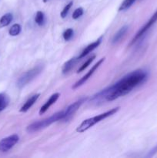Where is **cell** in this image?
Returning <instances> with one entry per match:
<instances>
[{"mask_svg":"<svg viewBox=\"0 0 157 158\" xmlns=\"http://www.w3.org/2000/svg\"><path fill=\"white\" fill-rule=\"evenodd\" d=\"M147 73L143 69H136L129 73L112 86H109V94L106 100L112 101L129 94L134 88L146 81Z\"/></svg>","mask_w":157,"mask_h":158,"instance_id":"cell-1","label":"cell"},{"mask_svg":"<svg viewBox=\"0 0 157 158\" xmlns=\"http://www.w3.org/2000/svg\"><path fill=\"white\" fill-rule=\"evenodd\" d=\"M65 117V111L62 110L59 112H57L55 114H52L51 117H49V118H46L44 120H38V121L34 122L32 124H30L29 126L27 127L26 128V131L28 133H32L37 132V131H39L41 130L45 129V128L48 127L49 126H50L52 123H55V122L58 121L60 120H63Z\"/></svg>","mask_w":157,"mask_h":158,"instance_id":"cell-2","label":"cell"},{"mask_svg":"<svg viewBox=\"0 0 157 158\" xmlns=\"http://www.w3.org/2000/svg\"><path fill=\"white\" fill-rule=\"evenodd\" d=\"M119 109H120L119 106H117V107L113 108V109H111L110 110L106 111V112L103 113V114H99V115L95 116V117H93L86 119V120H85L84 121L82 122L81 124L76 128V132L78 133L85 132V131H86L87 130L90 129V128L92 127H93L94 125L99 123V122L102 121V120H105V119L108 118V117H111V116L116 114V113L119 110Z\"/></svg>","mask_w":157,"mask_h":158,"instance_id":"cell-3","label":"cell"},{"mask_svg":"<svg viewBox=\"0 0 157 158\" xmlns=\"http://www.w3.org/2000/svg\"><path fill=\"white\" fill-rule=\"evenodd\" d=\"M42 67L41 66H36L35 67L31 69L30 70L22 74L17 80V86L18 88L24 87L33 79H35L42 72Z\"/></svg>","mask_w":157,"mask_h":158,"instance_id":"cell-4","label":"cell"},{"mask_svg":"<svg viewBox=\"0 0 157 158\" xmlns=\"http://www.w3.org/2000/svg\"><path fill=\"white\" fill-rule=\"evenodd\" d=\"M18 140H19V137L17 134H13L6 138H3L2 140H0V151L7 152L18 143Z\"/></svg>","mask_w":157,"mask_h":158,"instance_id":"cell-5","label":"cell"},{"mask_svg":"<svg viewBox=\"0 0 157 158\" xmlns=\"http://www.w3.org/2000/svg\"><path fill=\"white\" fill-rule=\"evenodd\" d=\"M156 21H157V10L155 11V13L152 15V16L151 17L150 19H149V21H148L147 23H146V25H145V26H143V28H141V29L139 30V32H137L136 35H135V36H134V38L132 39V42H131L130 45L135 43V42H136L137 40H139V39L141 38V37L143 36V35H144V34L146 33V32H147V31L149 30V29H150V28L152 27V26H153V25L155 24V23H156Z\"/></svg>","mask_w":157,"mask_h":158,"instance_id":"cell-6","label":"cell"},{"mask_svg":"<svg viewBox=\"0 0 157 158\" xmlns=\"http://www.w3.org/2000/svg\"><path fill=\"white\" fill-rule=\"evenodd\" d=\"M105 57H103V58H102V59H100L99 60L98 62H97L96 63H95V65H94L93 66H92V68H91V69L89 71V72L87 73L86 74V75L84 76V77H82L81 79H80L79 80H78V81L76 82V83H75V84L73 85V86H72V89H76V88H78V87H79V86H81L82 85H83V84H85V83H86V81H87L88 80H89V78H91V77H92V74L94 73L95 72V71H96V69H98L99 67L100 66H101V64L102 63H103V62L105 61Z\"/></svg>","mask_w":157,"mask_h":158,"instance_id":"cell-7","label":"cell"},{"mask_svg":"<svg viewBox=\"0 0 157 158\" xmlns=\"http://www.w3.org/2000/svg\"><path fill=\"white\" fill-rule=\"evenodd\" d=\"M87 100L88 97H83V98L79 99V100H78L77 101H75V103L69 105V106L66 108V111H65L64 119H68L69 117H72V116L79 109L80 106H81Z\"/></svg>","mask_w":157,"mask_h":158,"instance_id":"cell-8","label":"cell"},{"mask_svg":"<svg viewBox=\"0 0 157 158\" xmlns=\"http://www.w3.org/2000/svg\"><path fill=\"white\" fill-rule=\"evenodd\" d=\"M102 40H103V37H100V38L99 39V40H97L96 41L93 42V43H92L91 44L88 45V46H86V47L84 49H83V52H82L81 54L79 55V56L78 57V60H80V59L83 58V57H85V56H86L88 54H89L91 52H92L94 49H96V48L98 47L99 46L100 43H101Z\"/></svg>","mask_w":157,"mask_h":158,"instance_id":"cell-9","label":"cell"},{"mask_svg":"<svg viewBox=\"0 0 157 158\" xmlns=\"http://www.w3.org/2000/svg\"><path fill=\"white\" fill-rule=\"evenodd\" d=\"M59 97H60V94H58V93L52 94V95L50 97V98H49V100L46 101V103H45V104L41 107L39 112H38L39 115H42V114H45V113H46V111L49 109V107H50L52 105H53L54 103L57 101V100L59 98Z\"/></svg>","mask_w":157,"mask_h":158,"instance_id":"cell-10","label":"cell"},{"mask_svg":"<svg viewBox=\"0 0 157 158\" xmlns=\"http://www.w3.org/2000/svg\"><path fill=\"white\" fill-rule=\"evenodd\" d=\"M39 96H40L39 94H35V95H32L31 97H29V98L26 100V103L23 104V106L20 108L19 110L20 112L21 113L27 112V111L29 110L32 106H33L34 103L37 101V100L38 99Z\"/></svg>","mask_w":157,"mask_h":158,"instance_id":"cell-11","label":"cell"},{"mask_svg":"<svg viewBox=\"0 0 157 158\" xmlns=\"http://www.w3.org/2000/svg\"><path fill=\"white\" fill-rule=\"evenodd\" d=\"M128 29H129V26H123V27H122L121 29H120L119 30L118 32L115 34V35L113 36V38H112V43H118V42L119 41V40H121L123 36H124L125 34H126V32L128 31Z\"/></svg>","mask_w":157,"mask_h":158,"instance_id":"cell-12","label":"cell"},{"mask_svg":"<svg viewBox=\"0 0 157 158\" xmlns=\"http://www.w3.org/2000/svg\"><path fill=\"white\" fill-rule=\"evenodd\" d=\"M12 13H6L0 19V28L6 27V26H9L11 22L12 21Z\"/></svg>","mask_w":157,"mask_h":158,"instance_id":"cell-13","label":"cell"},{"mask_svg":"<svg viewBox=\"0 0 157 158\" xmlns=\"http://www.w3.org/2000/svg\"><path fill=\"white\" fill-rule=\"evenodd\" d=\"M77 60H78V58H72L69 60H68L62 66V73H67L68 72L72 69V68L73 67L75 63H76Z\"/></svg>","mask_w":157,"mask_h":158,"instance_id":"cell-14","label":"cell"},{"mask_svg":"<svg viewBox=\"0 0 157 158\" xmlns=\"http://www.w3.org/2000/svg\"><path fill=\"white\" fill-rule=\"evenodd\" d=\"M9 103V97L5 94H0V112L7 107Z\"/></svg>","mask_w":157,"mask_h":158,"instance_id":"cell-15","label":"cell"},{"mask_svg":"<svg viewBox=\"0 0 157 158\" xmlns=\"http://www.w3.org/2000/svg\"><path fill=\"white\" fill-rule=\"evenodd\" d=\"M135 1L136 0H124L123 3L120 5L119 8V11H125L126 9H129L134 4Z\"/></svg>","mask_w":157,"mask_h":158,"instance_id":"cell-16","label":"cell"},{"mask_svg":"<svg viewBox=\"0 0 157 158\" xmlns=\"http://www.w3.org/2000/svg\"><path fill=\"white\" fill-rule=\"evenodd\" d=\"M21 26H20L19 24H14L13 26H12V27L9 29V35H12V36L18 35V34L20 33V32H21Z\"/></svg>","mask_w":157,"mask_h":158,"instance_id":"cell-17","label":"cell"},{"mask_svg":"<svg viewBox=\"0 0 157 158\" xmlns=\"http://www.w3.org/2000/svg\"><path fill=\"white\" fill-rule=\"evenodd\" d=\"M35 22L38 26H42L45 22V15L44 13L41 11H38L36 12V15L35 17Z\"/></svg>","mask_w":157,"mask_h":158,"instance_id":"cell-18","label":"cell"},{"mask_svg":"<svg viewBox=\"0 0 157 158\" xmlns=\"http://www.w3.org/2000/svg\"><path fill=\"white\" fill-rule=\"evenodd\" d=\"M95 56H92L91 57V58H89V60H87V61H86V63H83V66H80V68L78 69L77 73H81V72H83V70H85V69H86V68H87L88 66H89V64H90V63H92V62L94 60H95Z\"/></svg>","mask_w":157,"mask_h":158,"instance_id":"cell-19","label":"cell"},{"mask_svg":"<svg viewBox=\"0 0 157 158\" xmlns=\"http://www.w3.org/2000/svg\"><path fill=\"white\" fill-rule=\"evenodd\" d=\"M63 39H64L66 41H69L71 40V38L73 35V29H67L62 34Z\"/></svg>","mask_w":157,"mask_h":158,"instance_id":"cell-20","label":"cell"},{"mask_svg":"<svg viewBox=\"0 0 157 158\" xmlns=\"http://www.w3.org/2000/svg\"><path fill=\"white\" fill-rule=\"evenodd\" d=\"M72 4H73V2H70L68 3L67 5H66V6L64 7V9H63V10L61 12V17L62 19L66 18V16L67 15L68 12H69V9H71V7L72 6Z\"/></svg>","mask_w":157,"mask_h":158,"instance_id":"cell-21","label":"cell"},{"mask_svg":"<svg viewBox=\"0 0 157 158\" xmlns=\"http://www.w3.org/2000/svg\"><path fill=\"white\" fill-rule=\"evenodd\" d=\"M83 14V8H78V9H75L74 11V12L72 13V19H77L79 18L80 16H82Z\"/></svg>","mask_w":157,"mask_h":158,"instance_id":"cell-22","label":"cell"},{"mask_svg":"<svg viewBox=\"0 0 157 158\" xmlns=\"http://www.w3.org/2000/svg\"><path fill=\"white\" fill-rule=\"evenodd\" d=\"M156 152H157V146H155V148H154L153 149H152V151L149 152V155H148V156H149V157H150V156H152L154 154H155V153H156Z\"/></svg>","mask_w":157,"mask_h":158,"instance_id":"cell-23","label":"cell"},{"mask_svg":"<svg viewBox=\"0 0 157 158\" xmlns=\"http://www.w3.org/2000/svg\"><path fill=\"white\" fill-rule=\"evenodd\" d=\"M48 0H43V2H47Z\"/></svg>","mask_w":157,"mask_h":158,"instance_id":"cell-24","label":"cell"}]
</instances>
